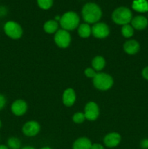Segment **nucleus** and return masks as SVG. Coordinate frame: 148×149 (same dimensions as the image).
Listing matches in <instances>:
<instances>
[{
  "label": "nucleus",
  "mask_w": 148,
  "mask_h": 149,
  "mask_svg": "<svg viewBox=\"0 0 148 149\" xmlns=\"http://www.w3.org/2000/svg\"><path fill=\"white\" fill-rule=\"evenodd\" d=\"M83 19L88 24L98 23L102 15V11L98 4L94 2H88L84 4L81 10Z\"/></svg>",
  "instance_id": "1"
},
{
  "label": "nucleus",
  "mask_w": 148,
  "mask_h": 149,
  "mask_svg": "<svg viewBox=\"0 0 148 149\" xmlns=\"http://www.w3.org/2000/svg\"><path fill=\"white\" fill-rule=\"evenodd\" d=\"M59 22L62 29H65L68 31L74 30L78 27L80 17L75 12L68 11L61 16Z\"/></svg>",
  "instance_id": "2"
},
{
  "label": "nucleus",
  "mask_w": 148,
  "mask_h": 149,
  "mask_svg": "<svg viewBox=\"0 0 148 149\" xmlns=\"http://www.w3.org/2000/svg\"><path fill=\"white\" fill-rule=\"evenodd\" d=\"M131 10L126 7H119L112 13V20L118 25H126L131 23L133 18Z\"/></svg>",
  "instance_id": "3"
},
{
  "label": "nucleus",
  "mask_w": 148,
  "mask_h": 149,
  "mask_svg": "<svg viewBox=\"0 0 148 149\" xmlns=\"http://www.w3.org/2000/svg\"><path fill=\"white\" fill-rule=\"evenodd\" d=\"M93 84L97 89L104 91L111 88L113 84V79L105 73H97L93 79Z\"/></svg>",
  "instance_id": "4"
},
{
  "label": "nucleus",
  "mask_w": 148,
  "mask_h": 149,
  "mask_svg": "<svg viewBox=\"0 0 148 149\" xmlns=\"http://www.w3.org/2000/svg\"><path fill=\"white\" fill-rule=\"evenodd\" d=\"M4 31L8 37L12 39H18L23 35V29L17 22L9 20L4 25Z\"/></svg>",
  "instance_id": "5"
},
{
  "label": "nucleus",
  "mask_w": 148,
  "mask_h": 149,
  "mask_svg": "<svg viewBox=\"0 0 148 149\" xmlns=\"http://www.w3.org/2000/svg\"><path fill=\"white\" fill-rule=\"evenodd\" d=\"M54 40L57 46L60 48H66L71 44V36L68 31L65 29H59L55 33Z\"/></svg>",
  "instance_id": "6"
},
{
  "label": "nucleus",
  "mask_w": 148,
  "mask_h": 149,
  "mask_svg": "<svg viewBox=\"0 0 148 149\" xmlns=\"http://www.w3.org/2000/svg\"><path fill=\"white\" fill-rule=\"evenodd\" d=\"M91 33L97 39H104L110 34V28L106 23L98 22L91 27Z\"/></svg>",
  "instance_id": "7"
},
{
  "label": "nucleus",
  "mask_w": 148,
  "mask_h": 149,
  "mask_svg": "<svg viewBox=\"0 0 148 149\" xmlns=\"http://www.w3.org/2000/svg\"><path fill=\"white\" fill-rule=\"evenodd\" d=\"M84 115L86 119L89 121H94L98 118L100 109L97 104L94 102H89L84 108Z\"/></svg>",
  "instance_id": "8"
},
{
  "label": "nucleus",
  "mask_w": 148,
  "mask_h": 149,
  "mask_svg": "<svg viewBox=\"0 0 148 149\" xmlns=\"http://www.w3.org/2000/svg\"><path fill=\"white\" fill-rule=\"evenodd\" d=\"M40 125L36 121H29L23 127V134L28 137H33L37 135L40 131Z\"/></svg>",
  "instance_id": "9"
},
{
  "label": "nucleus",
  "mask_w": 148,
  "mask_h": 149,
  "mask_svg": "<svg viewBox=\"0 0 148 149\" xmlns=\"http://www.w3.org/2000/svg\"><path fill=\"white\" fill-rule=\"evenodd\" d=\"M28 106L26 101L23 100H16L12 103L11 106V111L13 114L15 116H20L25 114L27 111Z\"/></svg>",
  "instance_id": "10"
},
{
  "label": "nucleus",
  "mask_w": 148,
  "mask_h": 149,
  "mask_svg": "<svg viewBox=\"0 0 148 149\" xmlns=\"http://www.w3.org/2000/svg\"><path fill=\"white\" fill-rule=\"evenodd\" d=\"M121 141V136L118 132H110L104 136V144L108 148H115L118 146Z\"/></svg>",
  "instance_id": "11"
},
{
  "label": "nucleus",
  "mask_w": 148,
  "mask_h": 149,
  "mask_svg": "<svg viewBox=\"0 0 148 149\" xmlns=\"http://www.w3.org/2000/svg\"><path fill=\"white\" fill-rule=\"evenodd\" d=\"M131 23L133 29L142 31L147 27L148 19L143 15H137L132 18Z\"/></svg>",
  "instance_id": "12"
},
{
  "label": "nucleus",
  "mask_w": 148,
  "mask_h": 149,
  "mask_svg": "<svg viewBox=\"0 0 148 149\" xmlns=\"http://www.w3.org/2000/svg\"><path fill=\"white\" fill-rule=\"evenodd\" d=\"M76 95L73 89L68 88L64 91L62 95V102L65 106H72L75 103Z\"/></svg>",
  "instance_id": "13"
},
{
  "label": "nucleus",
  "mask_w": 148,
  "mask_h": 149,
  "mask_svg": "<svg viewBox=\"0 0 148 149\" xmlns=\"http://www.w3.org/2000/svg\"><path fill=\"white\" fill-rule=\"evenodd\" d=\"M140 49L139 43L135 39H130L126 41L123 45V49L125 52L129 55H135Z\"/></svg>",
  "instance_id": "14"
},
{
  "label": "nucleus",
  "mask_w": 148,
  "mask_h": 149,
  "mask_svg": "<svg viewBox=\"0 0 148 149\" xmlns=\"http://www.w3.org/2000/svg\"><path fill=\"white\" fill-rule=\"evenodd\" d=\"M91 141L88 138L82 137L79 138L74 141L73 144V149H91Z\"/></svg>",
  "instance_id": "15"
},
{
  "label": "nucleus",
  "mask_w": 148,
  "mask_h": 149,
  "mask_svg": "<svg viewBox=\"0 0 148 149\" xmlns=\"http://www.w3.org/2000/svg\"><path fill=\"white\" fill-rule=\"evenodd\" d=\"M132 9L138 13L148 12L147 0H133L131 4Z\"/></svg>",
  "instance_id": "16"
},
{
  "label": "nucleus",
  "mask_w": 148,
  "mask_h": 149,
  "mask_svg": "<svg viewBox=\"0 0 148 149\" xmlns=\"http://www.w3.org/2000/svg\"><path fill=\"white\" fill-rule=\"evenodd\" d=\"M58 23L55 20H49L44 24L43 29L47 33H55L58 31Z\"/></svg>",
  "instance_id": "17"
},
{
  "label": "nucleus",
  "mask_w": 148,
  "mask_h": 149,
  "mask_svg": "<svg viewBox=\"0 0 148 149\" xmlns=\"http://www.w3.org/2000/svg\"><path fill=\"white\" fill-rule=\"evenodd\" d=\"M105 63L104 58L102 56H100V55L94 57L91 61L92 68L97 71H102L105 66Z\"/></svg>",
  "instance_id": "18"
},
{
  "label": "nucleus",
  "mask_w": 148,
  "mask_h": 149,
  "mask_svg": "<svg viewBox=\"0 0 148 149\" xmlns=\"http://www.w3.org/2000/svg\"><path fill=\"white\" fill-rule=\"evenodd\" d=\"M78 33L81 37L88 38L91 34V28L89 24L86 23L80 24L78 27Z\"/></svg>",
  "instance_id": "19"
},
{
  "label": "nucleus",
  "mask_w": 148,
  "mask_h": 149,
  "mask_svg": "<svg viewBox=\"0 0 148 149\" xmlns=\"http://www.w3.org/2000/svg\"><path fill=\"white\" fill-rule=\"evenodd\" d=\"M7 147L9 149H20L21 142L20 139L16 137H10L7 140Z\"/></svg>",
  "instance_id": "20"
},
{
  "label": "nucleus",
  "mask_w": 148,
  "mask_h": 149,
  "mask_svg": "<svg viewBox=\"0 0 148 149\" xmlns=\"http://www.w3.org/2000/svg\"><path fill=\"white\" fill-rule=\"evenodd\" d=\"M133 32H134V29L132 27L131 25L126 24L122 26L121 33L125 38L131 37L133 35Z\"/></svg>",
  "instance_id": "21"
},
{
  "label": "nucleus",
  "mask_w": 148,
  "mask_h": 149,
  "mask_svg": "<svg viewBox=\"0 0 148 149\" xmlns=\"http://www.w3.org/2000/svg\"><path fill=\"white\" fill-rule=\"evenodd\" d=\"M37 4L41 9L47 10L50 9L53 5L54 0H36Z\"/></svg>",
  "instance_id": "22"
},
{
  "label": "nucleus",
  "mask_w": 148,
  "mask_h": 149,
  "mask_svg": "<svg viewBox=\"0 0 148 149\" xmlns=\"http://www.w3.org/2000/svg\"><path fill=\"white\" fill-rule=\"evenodd\" d=\"M86 119L85 115L81 112H77L73 116V121L76 124H81L84 122Z\"/></svg>",
  "instance_id": "23"
},
{
  "label": "nucleus",
  "mask_w": 148,
  "mask_h": 149,
  "mask_svg": "<svg viewBox=\"0 0 148 149\" xmlns=\"http://www.w3.org/2000/svg\"><path fill=\"white\" fill-rule=\"evenodd\" d=\"M84 74H85L86 77H89V78H93L97 75V73L96 72L95 70L93 68H87L84 71Z\"/></svg>",
  "instance_id": "24"
},
{
  "label": "nucleus",
  "mask_w": 148,
  "mask_h": 149,
  "mask_svg": "<svg viewBox=\"0 0 148 149\" xmlns=\"http://www.w3.org/2000/svg\"><path fill=\"white\" fill-rule=\"evenodd\" d=\"M140 147L142 149H148V138H144L141 141Z\"/></svg>",
  "instance_id": "25"
},
{
  "label": "nucleus",
  "mask_w": 148,
  "mask_h": 149,
  "mask_svg": "<svg viewBox=\"0 0 148 149\" xmlns=\"http://www.w3.org/2000/svg\"><path fill=\"white\" fill-rule=\"evenodd\" d=\"M6 105V98L3 95L0 94V111L2 110Z\"/></svg>",
  "instance_id": "26"
},
{
  "label": "nucleus",
  "mask_w": 148,
  "mask_h": 149,
  "mask_svg": "<svg viewBox=\"0 0 148 149\" xmlns=\"http://www.w3.org/2000/svg\"><path fill=\"white\" fill-rule=\"evenodd\" d=\"M142 76L145 79L148 81V66L145 67L142 71Z\"/></svg>",
  "instance_id": "27"
},
{
  "label": "nucleus",
  "mask_w": 148,
  "mask_h": 149,
  "mask_svg": "<svg viewBox=\"0 0 148 149\" xmlns=\"http://www.w3.org/2000/svg\"><path fill=\"white\" fill-rule=\"evenodd\" d=\"M91 149H104V146L100 143H94L91 145Z\"/></svg>",
  "instance_id": "28"
},
{
  "label": "nucleus",
  "mask_w": 148,
  "mask_h": 149,
  "mask_svg": "<svg viewBox=\"0 0 148 149\" xmlns=\"http://www.w3.org/2000/svg\"><path fill=\"white\" fill-rule=\"evenodd\" d=\"M0 149H9L7 146L4 145V144H0Z\"/></svg>",
  "instance_id": "29"
},
{
  "label": "nucleus",
  "mask_w": 148,
  "mask_h": 149,
  "mask_svg": "<svg viewBox=\"0 0 148 149\" xmlns=\"http://www.w3.org/2000/svg\"><path fill=\"white\" fill-rule=\"evenodd\" d=\"M21 149H36V148H33V147L32 146H25L23 147V148H22Z\"/></svg>",
  "instance_id": "30"
},
{
  "label": "nucleus",
  "mask_w": 148,
  "mask_h": 149,
  "mask_svg": "<svg viewBox=\"0 0 148 149\" xmlns=\"http://www.w3.org/2000/svg\"><path fill=\"white\" fill-rule=\"evenodd\" d=\"M41 149H52V148L49 146H45V147H43V148H41Z\"/></svg>",
  "instance_id": "31"
},
{
  "label": "nucleus",
  "mask_w": 148,
  "mask_h": 149,
  "mask_svg": "<svg viewBox=\"0 0 148 149\" xmlns=\"http://www.w3.org/2000/svg\"><path fill=\"white\" fill-rule=\"evenodd\" d=\"M1 120H0V128H1Z\"/></svg>",
  "instance_id": "32"
},
{
  "label": "nucleus",
  "mask_w": 148,
  "mask_h": 149,
  "mask_svg": "<svg viewBox=\"0 0 148 149\" xmlns=\"http://www.w3.org/2000/svg\"><path fill=\"white\" fill-rule=\"evenodd\" d=\"M147 16H148V15H147Z\"/></svg>",
  "instance_id": "33"
}]
</instances>
